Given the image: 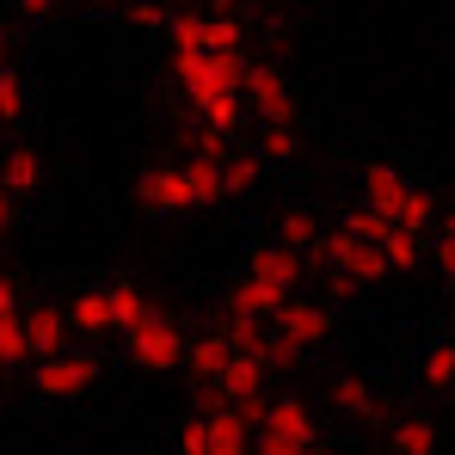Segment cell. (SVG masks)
Wrapping results in <instances>:
<instances>
[{
    "label": "cell",
    "mask_w": 455,
    "mask_h": 455,
    "mask_svg": "<svg viewBox=\"0 0 455 455\" xmlns=\"http://www.w3.org/2000/svg\"><path fill=\"white\" fill-rule=\"evenodd\" d=\"M92 6H124V0H92Z\"/></svg>",
    "instance_id": "74e56055"
},
{
    "label": "cell",
    "mask_w": 455,
    "mask_h": 455,
    "mask_svg": "<svg viewBox=\"0 0 455 455\" xmlns=\"http://www.w3.org/2000/svg\"><path fill=\"white\" fill-rule=\"evenodd\" d=\"M136 204H142L148 216H179V210H197L185 166H148V172L136 179Z\"/></svg>",
    "instance_id": "30bf717a"
},
{
    "label": "cell",
    "mask_w": 455,
    "mask_h": 455,
    "mask_svg": "<svg viewBox=\"0 0 455 455\" xmlns=\"http://www.w3.org/2000/svg\"><path fill=\"white\" fill-rule=\"evenodd\" d=\"M0 68H6V25H0Z\"/></svg>",
    "instance_id": "d590c367"
},
{
    "label": "cell",
    "mask_w": 455,
    "mask_h": 455,
    "mask_svg": "<svg viewBox=\"0 0 455 455\" xmlns=\"http://www.w3.org/2000/svg\"><path fill=\"white\" fill-rule=\"evenodd\" d=\"M179 455H252V425L234 406L191 412L185 431H179Z\"/></svg>",
    "instance_id": "5b68a950"
},
{
    "label": "cell",
    "mask_w": 455,
    "mask_h": 455,
    "mask_svg": "<svg viewBox=\"0 0 455 455\" xmlns=\"http://www.w3.org/2000/svg\"><path fill=\"white\" fill-rule=\"evenodd\" d=\"M246 277L265 283V290H277V296H296V283L307 277V259H302V252H290V246H277V240H265V246H252Z\"/></svg>",
    "instance_id": "8fae6325"
},
{
    "label": "cell",
    "mask_w": 455,
    "mask_h": 455,
    "mask_svg": "<svg viewBox=\"0 0 455 455\" xmlns=\"http://www.w3.org/2000/svg\"><path fill=\"white\" fill-rule=\"evenodd\" d=\"M387 455H437V425L431 419H400L394 437H387Z\"/></svg>",
    "instance_id": "44dd1931"
},
{
    "label": "cell",
    "mask_w": 455,
    "mask_h": 455,
    "mask_svg": "<svg viewBox=\"0 0 455 455\" xmlns=\"http://www.w3.org/2000/svg\"><path fill=\"white\" fill-rule=\"evenodd\" d=\"M345 234H357V240H370V246H381V240H387V234H394V222H387V216H376V210H370V204H357V210H345Z\"/></svg>",
    "instance_id": "484cf974"
},
{
    "label": "cell",
    "mask_w": 455,
    "mask_h": 455,
    "mask_svg": "<svg viewBox=\"0 0 455 455\" xmlns=\"http://www.w3.org/2000/svg\"><path fill=\"white\" fill-rule=\"evenodd\" d=\"M185 326L172 320V314H160V307H148L130 332H124V351H130V363H142V370H154V376H166V370H179L185 363Z\"/></svg>",
    "instance_id": "277c9868"
},
{
    "label": "cell",
    "mask_w": 455,
    "mask_h": 455,
    "mask_svg": "<svg viewBox=\"0 0 455 455\" xmlns=\"http://www.w3.org/2000/svg\"><path fill=\"white\" fill-rule=\"evenodd\" d=\"M19 363H31V351H25V314H0V370H19Z\"/></svg>",
    "instance_id": "d4e9b609"
},
{
    "label": "cell",
    "mask_w": 455,
    "mask_h": 455,
    "mask_svg": "<svg viewBox=\"0 0 455 455\" xmlns=\"http://www.w3.org/2000/svg\"><path fill=\"white\" fill-rule=\"evenodd\" d=\"M259 172H265V160H259V154H222V185H228V197H246V191L259 185Z\"/></svg>",
    "instance_id": "cb8c5ba5"
},
{
    "label": "cell",
    "mask_w": 455,
    "mask_h": 455,
    "mask_svg": "<svg viewBox=\"0 0 455 455\" xmlns=\"http://www.w3.org/2000/svg\"><path fill=\"white\" fill-rule=\"evenodd\" d=\"M437 271H443V290L455 302V216H443V228H437Z\"/></svg>",
    "instance_id": "4dcf8cb0"
},
{
    "label": "cell",
    "mask_w": 455,
    "mask_h": 455,
    "mask_svg": "<svg viewBox=\"0 0 455 455\" xmlns=\"http://www.w3.org/2000/svg\"><path fill=\"white\" fill-rule=\"evenodd\" d=\"M314 443H320V425H314V412H307L296 394L271 400L265 419H259V431H252V455H302Z\"/></svg>",
    "instance_id": "3957f363"
},
{
    "label": "cell",
    "mask_w": 455,
    "mask_h": 455,
    "mask_svg": "<svg viewBox=\"0 0 455 455\" xmlns=\"http://www.w3.org/2000/svg\"><path fill=\"white\" fill-rule=\"evenodd\" d=\"M50 6H56V0H19V12H25V19H50Z\"/></svg>",
    "instance_id": "e575fe53"
},
{
    "label": "cell",
    "mask_w": 455,
    "mask_h": 455,
    "mask_svg": "<svg viewBox=\"0 0 455 455\" xmlns=\"http://www.w3.org/2000/svg\"><path fill=\"white\" fill-rule=\"evenodd\" d=\"M0 179H6L12 197H31V191L44 185V160H37V148H6L0 154Z\"/></svg>",
    "instance_id": "ac0fdd59"
},
{
    "label": "cell",
    "mask_w": 455,
    "mask_h": 455,
    "mask_svg": "<svg viewBox=\"0 0 455 455\" xmlns=\"http://www.w3.org/2000/svg\"><path fill=\"white\" fill-rule=\"evenodd\" d=\"M431 216H437L431 191H412V197H406V210L394 216V228H406V234H425V228H431Z\"/></svg>",
    "instance_id": "f546056e"
},
{
    "label": "cell",
    "mask_w": 455,
    "mask_h": 455,
    "mask_svg": "<svg viewBox=\"0 0 455 455\" xmlns=\"http://www.w3.org/2000/svg\"><path fill=\"white\" fill-rule=\"evenodd\" d=\"M166 37H172V50H222V56H240L246 25H240L234 12H197V6H179V12H166Z\"/></svg>",
    "instance_id": "8992f818"
},
{
    "label": "cell",
    "mask_w": 455,
    "mask_h": 455,
    "mask_svg": "<svg viewBox=\"0 0 455 455\" xmlns=\"http://www.w3.org/2000/svg\"><path fill=\"white\" fill-rule=\"evenodd\" d=\"M31 381H37V394H50V400H75V394H86V387L99 381V363H92L86 351H56V357H37Z\"/></svg>",
    "instance_id": "9c48e42d"
},
{
    "label": "cell",
    "mask_w": 455,
    "mask_h": 455,
    "mask_svg": "<svg viewBox=\"0 0 455 455\" xmlns=\"http://www.w3.org/2000/svg\"><path fill=\"white\" fill-rule=\"evenodd\" d=\"M412 191H419V185H412L400 166H387V160H370V166H363V204H370L376 216H387V222L406 210Z\"/></svg>",
    "instance_id": "7c38bea8"
},
{
    "label": "cell",
    "mask_w": 455,
    "mask_h": 455,
    "mask_svg": "<svg viewBox=\"0 0 455 455\" xmlns=\"http://www.w3.org/2000/svg\"><path fill=\"white\" fill-rule=\"evenodd\" d=\"M332 406H339L345 419L370 425V419H376V381H370V376H357V370L332 376Z\"/></svg>",
    "instance_id": "9a60e30c"
},
{
    "label": "cell",
    "mask_w": 455,
    "mask_h": 455,
    "mask_svg": "<svg viewBox=\"0 0 455 455\" xmlns=\"http://www.w3.org/2000/svg\"><path fill=\"white\" fill-rule=\"evenodd\" d=\"M105 302H111V326H117V332H130V326L148 314L142 290H136V283H124V277H117V283H105Z\"/></svg>",
    "instance_id": "7402d4cb"
},
{
    "label": "cell",
    "mask_w": 455,
    "mask_h": 455,
    "mask_svg": "<svg viewBox=\"0 0 455 455\" xmlns=\"http://www.w3.org/2000/svg\"><path fill=\"white\" fill-rule=\"evenodd\" d=\"M259 160H271V166L296 160V130H290V124H265V130H259Z\"/></svg>",
    "instance_id": "4316f807"
},
{
    "label": "cell",
    "mask_w": 455,
    "mask_h": 455,
    "mask_svg": "<svg viewBox=\"0 0 455 455\" xmlns=\"http://www.w3.org/2000/svg\"><path fill=\"white\" fill-rule=\"evenodd\" d=\"M240 105H246L259 124H296V86L283 80L277 62H246V75H240Z\"/></svg>",
    "instance_id": "52a82bcc"
},
{
    "label": "cell",
    "mask_w": 455,
    "mask_h": 455,
    "mask_svg": "<svg viewBox=\"0 0 455 455\" xmlns=\"http://www.w3.org/2000/svg\"><path fill=\"white\" fill-rule=\"evenodd\" d=\"M0 314H25V307H19V290H12L6 277H0Z\"/></svg>",
    "instance_id": "836d02e7"
},
{
    "label": "cell",
    "mask_w": 455,
    "mask_h": 455,
    "mask_svg": "<svg viewBox=\"0 0 455 455\" xmlns=\"http://www.w3.org/2000/svg\"><path fill=\"white\" fill-rule=\"evenodd\" d=\"M314 259H320L332 277L357 283V290H370V283H381V277H394V271H387V259H381V246L357 240V234H345V228H320Z\"/></svg>",
    "instance_id": "7a4b0ae2"
},
{
    "label": "cell",
    "mask_w": 455,
    "mask_h": 455,
    "mask_svg": "<svg viewBox=\"0 0 455 455\" xmlns=\"http://www.w3.org/2000/svg\"><path fill=\"white\" fill-rule=\"evenodd\" d=\"M136 31H166V0H130Z\"/></svg>",
    "instance_id": "1f68e13d"
},
{
    "label": "cell",
    "mask_w": 455,
    "mask_h": 455,
    "mask_svg": "<svg viewBox=\"0 0 455 455\" xmlns=\"http://www.w3.org/2000/svg\"><path fill=\"white\" fill-rule=\"evenodd\" d=\"M19 222V197L6 191V179H0V228H12Z\"/></svg>",
    "instance_id": "d6a6232c"
},
{
    "label": "cell",
    "mask_w": 455,
    "mask_h": 455,
    "mask_svg": "<svg viewBox=\"0 0 455 455\" xmlns=\"http://www.w3.org/2000/svg\"><path fill=\"white\" fill-rule=\"evenodd\" d=\"M419 252H425V246H419V234H406V228H394V234L381 240L387 271H412V265H419Z\"/></svg>",
    "instance_id": "83f0119b"
},
{
    "label": "cell",
    "mask_w": 455,
    "mask_h": 455,
    "mask_svg": "<svg viewBox=\"0 0 455 455\" xmlns=\"http://www.w3.org/2000/svg\"><path fill=\"white\" fill-rule=\"evenodd\" d=\"M265 381H271V363L259 357V351H234L228 357V370L216 376L228 406H240V400H252V394H265Z\"/></svg>",
    "instance_id": "4fadbf2b"
},
{
    "label": "cell",
    "mask_w": 455,
    "mask_h": 455,
    "mask_svg": "<svg viewBox=\"0 0 455 455\" xmlns=\"http://www.w3.org/2000/svg\"><path fill=\"white\" fill-rule=\"evenodd\" d=\"M419 387H431V394H450L455 387V339H437L419 357Z\"/></svg>",
    "instance_id": "ffe728a7"
},
{
    "label": "cell",
    "mask_w": 455,
    "mask_h": 455,
    "mask_svg": "<svg viewBox=\"0 0 455 455\" xmlns=\"http://www.w3.org/2000/svg\"><path fill=\"white\" fill-rule=\"evenodd\" d=\"M185 179H191V197H197V210H210V204H222V197H228L222 160H210V154H191V160H185Z\"/></svg>",
    "instance_id": "d6986e66"
},
{
    "label": "cell",
    "mask_w": 455,
    "mask_h": 455,
    "mask_svg": "<svg viewBox=\"0 0 455 455\" xmlns=\"http://www.w3.org/2000/svg\"><path fill=\"white\" fill-rule=\"evenodd\" d=\"M302 455H332V450H320V443H314V450H302Z\"/></svg>",
    "instance_id": "8d00e7d4"
},
{
    "label": "cell",
    "mask_w": 455,
    "mask_h": 455,
    "mask_svg": "<svg viewBox=\"0 0 455 455\" xmlns=\"http://www.w3.org/2000/svg\"><path fill=\"white\" fill-rule=\"evenodd\" d=\"M240 75L246 56H222V50H172V80L185 92V105L216 130H240Z\"/></svg>",
    "instance_id": "6da1fadb"
},
{
    "label": "cell",
    "mask_w": 455,
    "mask_h": 455,
    "mask_svg": "<svg viewBox=\"0 0 455 455\" xmlns=\"http://www.w3.org/2000/svg\"><path fill=\"white\" fill-rule=\"evenodd\" d=\"M228 357H234V345L222 339V326H210L204 339H191V345H185V370H191L197 381H216L228 370Z\"/></svg>",
    "instance_id": "2e32d148"
},
{
    "label": "cell",
    "mask_w": 455,
    "mask_h": 455,
    "mask_svg": "<svg viewBox=\"0 0 455 455\" xmlns=\"http://www.w3.org/2000/svg\"><path fill=\"white\" fill-rule=\"evenodd\" d=\"M314 240H320V222L307 216V210H283L277 216V246H290V252H314Z\"/></svg>",
    "instance_id": "603a6c76"
},
{
    "label": "cell",
    "mask_w": 455,
    "mask_h": 455,
    "mask_svg": "<svg viewBox=\"0 0 455 455\" xmlns=\"http://www.w3.org/2000/svg\"><path fill=\"white\" fill-rule=\"evenodd\" d=\"M25 351H31V363L68 351V314L62 307H25Z\"/></svg>",
    "instance_id": "5bb4252c"
},
{
    "label": "cell",
    "mask_w": 455,
    "mask_h": 455,
    "mask_svg": "<svg viewBox=\"0 0 455 455\" xmlns=\"http://www.w3.org/2000/svg\"><path fill=\"white\" fill-rule=\"evenodd\" d=\"M25 117V80L19 68H0V124H19Z\"/></svg>",
    "instance_id": "f1b7e54d"
},
{
    "label": "cell",
    "mask_w": 455,
    "mask_h": 455,
    "mask_svg": "<svg viewBox=\"0 0 455 455\" xmlns=\"http://www.w3.org/2000/svg\"><path fill=\"white\" fill-rule=\"evenodd\" d=\"M172 6H197V0H172Z\"/></svg>",
    "instance_id": "f35d334b"
},
{
    "label": "cell",
    "mask_w": 455,
    "mask_h": 455,
    "mask_svg": "<svg viewBox=\"0 0 455 455\" xmlns=\"http://www.w3.org/2000/svg\"><path fill=\"white\" fill-rule=\"evenodd\" d=\"M68 332L80 339H105V332H117L111 326V302H105V290H80L75 307H68Z\"/></svg>",
    "instance_id": "e0dca14e"
},
{
    "label": "cell",
    "mask_w": 455,
    "mask_h": 455,
    "mask_svg": "<svg viewBox=\"0 0 455 455\" xmlns=\"http://www.w3.org/2000/svg\"><path fill=\"white\" fill-rule=\"evenodd\" d=\"M326 332H332V307L314 302V296H290V302L271 314V339H277V345H290L296 357L320 351V345H326Z\"/></svg>",
    "instance_id": "ba28073f"
}]
</instances>
